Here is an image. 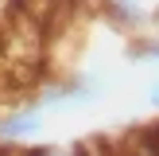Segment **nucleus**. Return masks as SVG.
<instances>
[{
  "instance_id": "1",
  "label": "nucleus",
  "mask_w": 159,
  "mask_h": 156,
  "mask_svg": "<svg viewBox=\"0 0 159 156\" xmlns=\"http://www.w3.org/2000/svg\"><path fill=\"white\" fill-rule=\"evenodd\" d=\"M97 94H101V86L93 78H70V82L43 94V105H54V101H93Z\"/></svg>"
},
{
  "instance_id": "2",
  "label": "nucleus",
  "mask_w": 159,
  "mask_h": 156,
  "mask_svg": "<svg viewBox=\"0 0 159 156\" xmlns=\"http://www.w3.org/2000/svg\"><path fill=\"white\" fill-rule=\"evenodd\" d=\"M43 129V117L35 113V109H27V113H12L0 121V140H20V137H35V133Z\"/></svg>"
},
{
  "instance_id": "3",
  "label": "nucleus",
  "mask_w": 159,
  "mask_h": 156,
  "mask_svg": "<svg viewBox=\"0 0 159 156\" xmlns=\"http://www.w3.org/2000/svg\"><path fill=\"white\" fill-rule=\"evenodd\" d=\"M109 12L116 16V20H124V23H140L144 20V0H109Z\"/></svg>"
},
{
  "instance_id": "4",
  "label": "nucleus",
  "mask_w": 159,
  "mask_h": 156,
  "mask_svg": "<svg viewBox=\"0 0 159 156\" xmlns=\"http://www.w3.org/2000/svg\"><path fill=\"white\" fill-rule=\"evenodd\" d=\"M148 101H152V105L159 109V78H155V82H152V90H148Z\"/></svg>"
}]
</instances>
